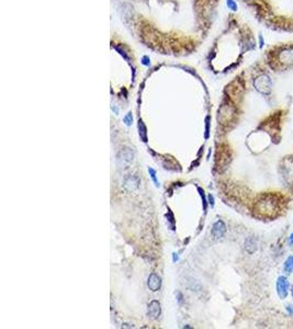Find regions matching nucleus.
<instances>
[{
    "instance_id": "1",
    "label": "nucleus",
    "mask_w": 293,
    "mask_h": 329,
    "mask_svg": "<svg viewBox=\"0 0 293 329\" xmlns=\"http://www.w3.org/2000/svg\"><path fill=\"white\" fill-rule=\"evenodd\" d=\"M134 160V152L130 147L122 148L116 155V165L120 169H128Z\"/></svg>"
},
{
    "instance_id": "2",
    "label": "nucleus",
    "mask_w": 293,
    "mask_h": 329,
    "mask_svg": "<svg viewBox=\"0 0 293 329\" xmlns=\"http://www.w3.org/2000/svg\"><path fill=\"white\" fill-rule=\"evenodd\" d=\"M258 207H259V212L271 214L276 212L277 207H278V200L274 195H267L263 200L259 201Z\"/></svg>"
},
{
    "instance_id": "3",
    "label": "nucleus",
    "mask_w": 293,
    "mask_h": 329,
    "mask_svg": "<svg viewBox=\"0 0 293 329\" xmlns=\"http://www.w3.org/2000/svg\"><path fill=\"white\" fill-rule=\"evenodd\" d=\"M254 86L256 90L260 92V93H269L271 91V88H272V80L270 79L269 76L267 75H261L259 76L258 78H256V80L254 81Z\"/></svg>"
},
{
    "instance_id": "4",
    "label": "nucleus",
    "mask_w": 293,
    "mask_h": 329,
    "mask_svg": "<svg viewBox=\"0 0 293 329\" xmlns=\"http://www.w3.org/2000/svg\"><path fill=\"white\" fill-rule=\"evenodd\" d=\"M276 288H277V293H278V295H279L280 299H286V296H288V293H289V290H290V284H289V281H288L286 277L280 275L279 278H278V280H277Z\"/></svg>"
},
{
    "instance_id": "5",
    "label": "nucleus",
    "mask_w": 293,
    "mask_h": 329,
    "mask_svg": "<svg viewBox=\"0 0 293 329\" xmlns=\"http://www.w3.org/2000/svg\"><path fill=\"white\" fill-rule=\"evenodd\" d=\"M139 178L137 176H134V174H131V176H128L124 179V189L128 192H133V191L137 190L138 187H139Z\"/></svg>"
},
{
    "instance_id": "6",
    "label": "nucleus",
    "mask_w": 293,
    "mask_h": 329,
    "mask_svg": "<svg viewBox=\"0 0 293 329\" xmlns=\"http://www.w3.org/2000/svg\"><path fill=\"white\" fill-rule=\"evenodd\" d=\"M147 286L153 292L158 291L160 286H162V280H160V278L156 273H152L148 277V280H147Z\"/></svg>"
},
{
    "instance_id": "7",
    "label": "nucleus",
    "mask_w": 293,
    "mask_h": 329,
    "mask_svg": "<svg viewBox=\"0 0 293 329\" xmlns=\"http://www.w3.org/2000/svg\"><path fill=\"white\" fill-rule=\"evenodd\" d=\"M226 231V226L222 221H217L215 224L213 225L212 228V235L215 239H220L224 236Z\"/></svg>"
},
{
    "instance_id": "8",
    "label": "nucleus",
    "mask_w": 293,
    "mask_h": 329,
    "mask_svg": "<svg viewBox=\"0 0 293 329\" xmlns=\"http://www.w3.org/2000/svg\"><path fill=\"white\" fill-rule=\"evenodd\" d=\"M160 315V304L158 301H152L148 305V316L152 318H157Z\"/></svg>"
},
{
    "instance_id": "9",
    "label": "nucleus",
    "mask_w": 293,
    "mask_h": 329,
    "mask_svg": "<svg viewBox=\"0 0 293 329\" xmlns=\"http://www.w3.org/2000/svg\"><path fill=\"white\" fill-rule=\"evenodd\" d=\"M257 249H258V246H257L256 239L254 237L247 238L246 241H245V250H246L248 254H254Z\"/></svg>"
},
{
    "instance_id": "10",
    "label": "nucleus",
    "mask_w": 293,
    "mask_h": 329,
    "mask_svg": "<svg viewBox=\"0 0 293 329\" xmlns=\"http://www.w3.org/2000/svg\"><path fill=\"white\" fill-rule=\"evenodd\" d=\"M283 272H286V274L293 273V256H289L286 261H284V263H283Z\"/></svg>"
},
{
    "instance_id": "11",
    "label": "nucleus",
    "mask_w": 293,
    "mask_h": 329,
    "mask_svg": "<svg viewBox=\"0 0 293 329\" xmlns=\"http://www.w3.org/2000/svg\"><path fill=\"white\" fill-rule=\"evenodd\" d=\"M226 4H227L228 9H231L232 11L237 10V4L235 2V0H226Z\"/></svg>"
},
{
    "instance_id": "12",
    "label": "nucleus",
    "mask_w": 293,
    "mask_h": 329,
    "mask_svg": "<svg viewBox=\"0 0 293 329\" xmlns=\"http://www.w3.org/2000/svg\"><path fill=\"white\" fill-rule=\"evenodd\" d=\"M138 123H139L138 126H141L142 127V131L139 129V135L142 136V138L144 139V142H146V129H145V126H144V124H143L142 121H139Z\"/></svg>"
},
{
    "instance_id": "13",
    "label": "nucleus",
    "mask_w": 293,
    "mask_h": 329,
    "mask_svg": "<svg viewBox=\"0 0 293 329\" xmlns=\"http://www.w3.org/2000/svg\"><path fill=\"white\" fill-rule=\"evenodd\" d=\"M123 121H124V123L126 124L128 126H130L132 124V122H133V116H132V113H128L126 115L124 116V119H123Z\"/></svg>"
},
{
    "instance_id": "14",
    "label": "nucleus",
    "mask_w": 293,
    "mask_h": 329,
    "mask_svg": "<svg viewBox=\"0 0 293 329\" xmlns=\"http://www.w3.org/2000/svg\"><path fill=\"white\" fill-rule=\"evenodd\" d=\"M210 134V116H206L205 119V138H209Z\"/></svg>"
},
{
    "instance_id": "15",
    "label": "nucleus",
    "mask_w": 293,
    "mask_h": 329,
    "mask_svg": "<svg viewBox=\"0 0 293 329\" xmlns=\"http://www.w3.org/2000/svg\"><path fill=\"white\" fill-rule=\"evenodd\" d=\"M148 171H149V173H151V177H152V179L154 180V182H155V184H156V186H157V187H158V186H159V182H158V181H157V179H156V172H155V170L152 169V168H149Z\"/></svg>"
},
{
    "instance_id": "16",
    "label": "nucleus",
    "mask_w": 293,
    "mask_h": 329,
    "mask_svg": "<svg viewBox=\"0 0 293 329\" xmlns=\"http://www.w3.org/2000/svg\"><path fill=\"white\" fill-rule=\"evenodd\" d=\"M200 192V195H201V197H202V201H203V208H204V211L206 210V201H205V197H204V192H203V190H201V189H198Z\"/></svg>"
},
{
    "instance_id": "17",
    "label": "nucleus",
    "mask_w": 293,
    "mask_h": 329,
    "mask_svg": "<svg viewBox=\"0 0 293 329\" xmlns=\"http://www.w3.org/2000/svg\"><path fill=\"white\" fill-rule=\"evenodd\" d=\"M286 311L289 313L290 316H293V306L292 305H286Z\"/></svg>"
},
{
    "instance_id": "18",
    "label": "nucleus",
    "mask_w": 293,
    "mask_h": 329,
    "mask_svg": "<svg viewBox=\"0 0 293 329\" xmlns=\"http://www.w3.org/2000/svg\"><path fill=\"white\" fill-rule=\"evenodd\" d=\"M263 45H265V40H263V34H259V47L263 48Z\"/></svg>"
},
{
    "instance_id": "19",
    "label": "nucleus",
    "mask_w": 293,
    "mask_h": 329,
    "mask_svg": "<svg viewBox=\"0 0 293 329\" xmlns=\"http://www.w3.org/2000/svg\"><path fill=\"white\" fill-rule=\"evenodd\" d=\"M288 244H289L290 247L293 246V233L289 236V239H288Z\"/></svg>"
},
{
    "instance_id": "20",
    "label": "nucleus",
    "mask_w": 293,
    "mask_h": 329,
    "mask_svg": "<svg viewBox=\"0 0 293 329\" xmlns=\"http://www.w3.org/2000/svg\"><path fill=\"white\" fill-rule=\"evenodd\" d=\"M143 64L146 65V66H148V65L151 64V63H149L148 57H146V56H144V57H143Z\"/></svg>"
},
{
    "instance_id": "21",
    "label": "nucleus",
    "mask_w": 293,
    "mask_h": 329,
    "mask_svg": "<svg viewBox=\"0 0 293 329\" xmlns=\"http://www.w3.org/2000/svg\"><path fill=\"white\" fill-rule=\"evenodd\" d=\"M209 203L211 204L212 206L214 205V197H213V195H211V194L209 195Z\"/></svg>"
},
{
    "instance_id": "22",
    "label": "nucleus",
    "mask_w": 293,
    "mask_h": 329,
    "mask_svg": "<svg viewBox=\"0 0 293 329\" xmlns=\"http://www.w3.org/2000/svg\"><path fill=\"white\" fill-rule=\"evenodd\" d=\"M291 294H292V297H293V286L291 288Z\"/></svg>"
}]
</instances>
